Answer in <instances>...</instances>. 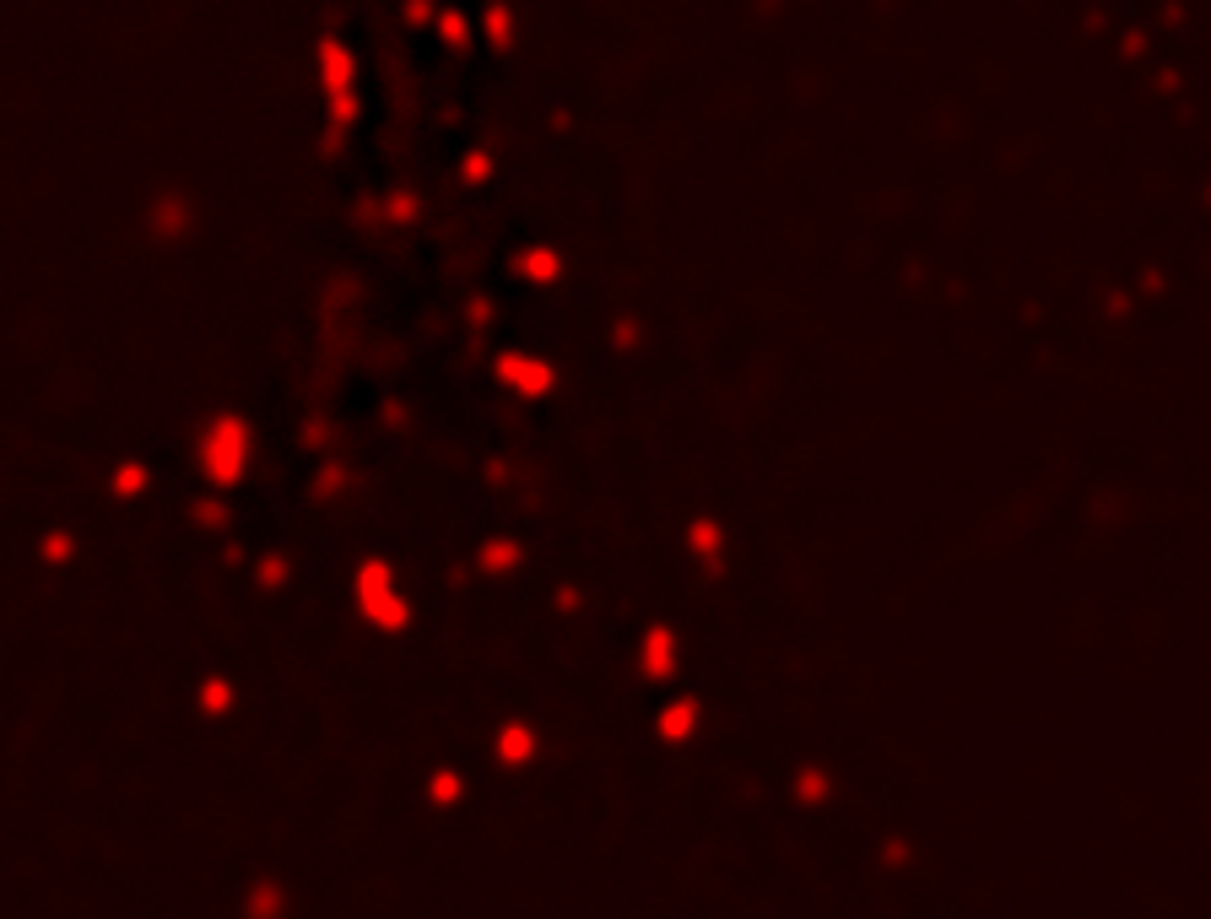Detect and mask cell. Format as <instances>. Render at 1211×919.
Segmentation results:
<instances>
[{"mask_svg":"<svg viewBox=\"0 0 1211 919\" xmlns=\"http://www.w3.org/2000/svg\"><path fill=\"white\" fill-rule=\"evenodd\" d=\"M692 730V703H676L671 714H665V736H687Z\"/></svg>","mask_w":1211,"mask_h":919,"instance_id":"cell-1","label":"cell"},{"mask_svg":"<svg viewBox=\"0 0 1211 919\" xmlns=\"http://www.w3.org/2000/svg\"><path fill=\"white\" fill-rule=\"evenodd\" d=\"M503 757H509V763H525V757H530V736H525V730H509V736H503Z\"/></svg>","mask_w":1211,"mask_h":919,"instance_id":"cell-2","label":"cell"}]
</instances>
